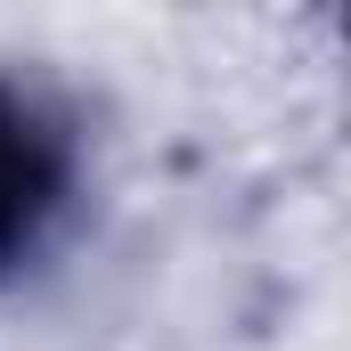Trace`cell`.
<instances>
[{"label": "cell", "instance_id": "obj_1", "mask_svg": "<svg viewBox=\"0 0 351 351\" xmlns=\"http://www.w3.org/2000/svg\"><path fill=\"white\" fill-rule=\"evenodd\" d=\"M58 147L25 106H0V254H16L58 204Z\"/></svg>", "mask_w": 351, "mask_h": 351}]
</instances>
